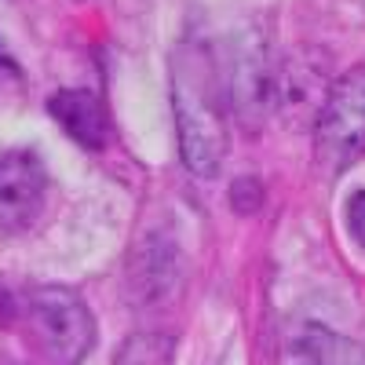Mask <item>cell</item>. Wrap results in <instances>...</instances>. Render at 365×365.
I'll list each match as a JSON object with an SVG mask.
<instances>
[{
  "mask_svg": "<svg viewBox=\"0 0 365 365\" xmlns=\"http://www.w3.org/2000/svg\"><path fill=\"white\" fill-rule=\"evenodd\" d=\"M172 110L182 165L201 179H216L227 158L230 132L220 73L197 44H182L172 55Z\"/></svg>",
  "mask_w": 365,
  "mask_h": 365,
  "instance_id": "obj_1",
  "label": "cell"
},
{
  "mask_svg": "<svg viewBox=\"0 0 365 365\" xmlns=\"http://www.w3.org/2000/svg\"><path fill=\"white\" fill-rule=\"evenodd\" d=\"M26 329L51 365H81L96 347V318L66 285H41L22 303Z\"/></svg>",
  "mask_w": 365,
  "mask_h": 365,
  "instance_id": "obj_2",
  "label": "cell"
},
{
  "mask_svg": "<svg viewBox=\"0 0 365 365\" xmlns=\"http://www.w3.org/2000/svg\"><path fill=\"white\" fill-rule=\"evenodd\" d=\"M318 154L329 168H347L365 150V63L351 66L325 91L322 113L314 120Z\"/></svg>",
  "mask_w": 365,
  "mask_h": 365,
  "instance_id": "obj_3",
  "label": "cell"
},
{
  "mask_svg": "<svg viewBox=\"0 0 365 365\" xmlns=\"http://www.w3.org/2000/svg\"><path fill=\"white\" fill-rule=\"evenodd\" d=\"M48 194V168L37 150L11 146L0 154V230L22 234L37 223Z\"/></svg>",
  "mask_w": 365,
  "mask_h": 365,
  "instance_id": "obj_4",
  "label": "cell"
},
{
  "mask_svg": "<svg viewBox=\"0 0 365 365\" xmlns=\"http://www.w3.org/2000/svg\"><path fill=\"white\" fill-rule=\"evenodd\" d=\"M227 99H230L234 117L249 132H259L270 120L274 106H278V63L259 41H249L237 51Z\"/></svg>",
  "mask_w": 365,
  "mask_h": 365,
  "instance_id": "obj_5",
  "label": "cell"
},
{
  "mask_svg": "<svg viewBox=\"0 0 365 365\" xmlns=\"http://www.w3.org/2000/svg\"><path fill=\"white\" fill-rule=\"evenodd\" d=\"M125 282H128V299L135 303V307L165 303V296H172L175 285H179V252H175V245L161 234H150L132 252Z\"/></svg>",
  "mask_w": 365,
  "mask_h": 365,
  "instance_id": "obj_6",
  "label": "cell"
},
{
  "mask_svg": "<svg viewBox=\"0 0 365 365\" xmlns=\"http://www.w3.org/2000/svg\"><path fill=\"white\" fill-rule=\"evenodd\" d=\"M48 113L55 117V125L84 150H103L106 139H110L106 106L96 91H88V88H58L48 99Z\"/></svg>",
  "mask_w": 365,
  "mask_h": 365,
  "instance_id": "obj_7",
  "label": "cell"
},
{
  "mask_svg": "<svg viewBox=\"0 0 365 365\" xmlns=\"http://www.w3.org/2000/svg\"><path fill=\"white\" fill-rule=\"evenodd\" d=\"M296 365H365V347L311 322L296 340Z\"/></svg>",
  "mask_w": 365,
  "mask_h": 365,
  "instance_id": "obj_8",
  "label": "cell"
},
{
  "mask_svg": "<svg viewBox=\"0 0 365 365\" xmlns=\"http://www.w3.org/2000/svg\"><path fill=\"white\" fill-rule=\"evenodd\" d=\"M113 365H175V336L172 332H132L117 347Z\"/></svg>",
  "mask_w": 365,
  "mask_h": 365,
  "instance_id": "obj_9",
  "label": "cell"
},
{
  "mask_svg": "<svg viewBox=\"0 0 365 365\" xmlns=\"http://www.w3.org/2000/svg\"><path fill=\"white\" fill-rule=\"evenodd\" d=\"M230 205L245 216V212H256L263 205V182L256 175H237L230 187Z\"/></svg>",
  "mask_w": 365,
  "mask_h": 365,
  "instance_id": "obj_10",
  "label": "cell"
},
{
  "mask_svg": "<svg viewBox=\"0 0 365 365\" xmlns=\"http://www.w3.org/2000/svg\"><path fill=\"white\" fill-rule=\"evenodd\" d=\"M347 230L358 245L365 249V190H358L351 201H347Z\"/></svg>",
  "mask_w": 365,
  "mask_h": 365,
  "instance_id": "obj_11",
  "label": "cell"
},
{
  "mask_svg": "<svg viewBox=\"0 0 365 365\" xmlns=\"http://www.w3.org/2000/svg\"><path fill=\"white\" fill-rule=\"evenodd\" d=\"M11 63H8V55H4V48H0V70H8Z\"/></svg>",
  "mask_w": 365,
  "mask_h": 365,
  "instance_id": "obj_12",
  "label": "cell"
}]
</instances>
